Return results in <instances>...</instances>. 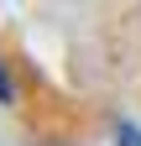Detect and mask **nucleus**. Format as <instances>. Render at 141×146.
<instances>
[{
  "label": "nucleus",
  "instance_id": "nucleus-2",
  "mask_svg": "<svg viewBox=\"0 0 141 146\" xmlns=\"http://www.w3.org/2000/svg\"><path fill=\"white\" fill-rule=\"evenodd\" d=\"M16 89H11V78H5V68H0V99H11Z\"/></svg>",
  "mask_w": 141,
  "mask_h": 146
},
{
  "label": "nucleus",
  "instance_id": "nucleus-1",
  "mask_svg": "<svg viewBox=\"0 0 141 146\" xmlns=\"http://www.w3.org/2000/svg\"><path fill=\"white\" fill-rule=\"evenodd\" d=\"M115 136H120V146H141V136H136V125H120Z\"/></svg>",
  "mask_w": 141,
  "mask_h": 146
}]
</instances>
